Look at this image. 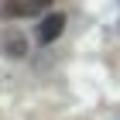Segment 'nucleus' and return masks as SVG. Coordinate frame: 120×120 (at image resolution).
I'll use <instances>...</instances> for the list:
<instances>
[{
  "label": "nucleus",
  "mask_w": 120,
  "mask_h": 120,
  "mask_svg": "<svg viewBox=\"0 0 120 120\" xmlns=\"http://www.w3.org/2000/svg\"><path fill=\"white\" fill-rule=\"evenodd\" d=\"M48 7H52V0H7L4 14L7 17H34V14H41Z\"/></svg>",
  "instance_id": "f257e3e1"
},
{
  "label": "nucleus",
  "mask_w": 120,
  "mask_h": 120,
  "mask_svg": "<svg viewBox=\"0 0 120 120\" xmlns=\"http://www.w3.org/2000/svg\"><path fill=\"white\" fill-rule=\"evenodd\" d=\"M65 31V14H48V17H41V24H38V45H52L55 38H62Z\"/></svg>",
  "instance_id": "f03ea898"
},
{
  "label": "nucleus",
  "mask_w": 120,
  "mask_h": 120,
  "mask_svg": "<svg viewBox=\"0 0 120 120\" xmlns=\"http://www.w3.org/2000/svg\"><path fill=\"white\" fill-rule=\"evenodd\" d=\"M4 55H10V58H24V55H28V38L17 34V31L4 34Z\"/></svg>",
  "instance_id": "7ed1b4c3"
}]
</instances>
